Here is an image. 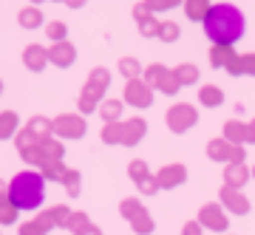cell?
<instances>
[{
	"label": "cell",
	"mask_w": 255,
	"mask_h": 235,
	"mask_svg": "<svg viewBox=\"0 0 255 235\" xmlns=\"http://www.w3.org/2000/svg\"><path fill=\"white\" fill-rule=\"evenodd\" d=\"M204 34L213 40V45H233L244 34V14L233 3H216L201 20Z\"/></svg>",
	"instance_id": "cell-1"
},
{
	"label": "cell",
	"mask_w": 255,
	"mask_h": 235,
	"mask_svg": "<svg viewBox=\"0 0 255 235\" xmlns=\"http://www.w3.org/2000/svg\"><path fill=\"white\" fill-rule=\"evenodd\" d=\"M6 199L14 204L17 210H37L46 199V179L43 173L23 170L9 181V196Z\"/></svg>",
	"instance_id": "cell-2"
},
{
	"label": "cell",
	"mask_w": 255,
	"mask_h": 235,
	"mask_svg": "<svg viewBox=\"0 0 255 235\" xmlns=\"http://www.w3.org/2000/svg\"><path fill=\"white\" fill-rule=\"evenodd\" d=\"M51 133L63 136V139H80L85 133V117L82 114H60L51 119Z\"/></svg>",
	"instance_id": "cell-3"
},
{
	"label": "cell",
	"mask_w": 255,
	"mask_h": 235,
	"mask_svg": "<svg viewBox=\"0 0 255 235\" xmlns=\"http://www.w3.org/2000/svg\"><path fill=\"white\" fill-rule=\"evenodd\" d=\"M122 100H125L128 105H133V108H147V105L153 102V88H150L142 77L128 80L125 82V91H122Z\"/></svg>",
	"instance_id": "cell-4"
},
{
	"label": "cell",
	"mask_w": 255,
	"mask_h": 235,
	"mask_svg": "<svg viewBox=\"0 0 255 235\" xmlns=\"http://www.w3.org/2000/svg\"><path fill=\"white\" fill-rule=\"evenodd\" d=\"M167 127L173 130V133H184L187 127L196 125V119H199V114H196V108L193 105H184V102H179V105H173V108L167 111Z\"/></svg>",
	"instance_id": "cell-5"
},
{
	"label": "cell",
	"mask_w": 255,
	"mask_h": 235,
	"mask_svg": "<svg viewBox=\"0 0 255 235\" xmlns=\"http://www.w3.org/2000/svg\"><path fill=\"white\" fill-rule=\"evenodd\" d=\"M108 85H111V74L105 71V68H94L82 91H85V94H91L94 100L102 102V94H105V88H108Z\"/></svg>",
	"instance_id": "cell-6"
},
{
	"label": "cell",
	"mask_w": 255,
	"mask_h": 235,
	"mask_svg": "<svg viewBox=\"0 0 255 235\" xmlns=\"http://www.w3.org/2000/svg\"><path fill=\"white\" fill-rule=\"evenodd\" d=\"M23 63H26L28 71H43L48 65V48L43 45H26V51H23Z\"/></svg>",
	"instance_id": "cell-7"
},
{
	"label": "cell",
	"mask_w": 255,
	"mask_h": 235,
	"mask_svg": "<svg viewBox=\"0 0 255 235\" xmlns=\"http://www.w3.org/2000/svg\"><path fill=\"white\" fill-rule=\"evenodd\" d=\"M145 130H147L145 119H139V117H133V119H125V122H122V145H125V147L136 145L139 139L145 136Z\"/></svg>",
	"instance_id": "cell-8"
},
{
	"label": "cell",
	"mask_w": 255,
	"mask_h": 235,
	"mask_svg": "<svg viewBox=\"0 0 255 235\" xmlns=\"http://www.w3.org/2000/svg\"><path fill=\"white\" fill-rule=\"evenodd\" d=\"M74 57H77V51H74L71 43H65V40H60V43H54L51 48H48V63L60 65V68H65V65L74 63Z\"/></svg>",
	"instance_id": "cell-9"
},
{
	"label": "cell",
	"mask_w": 255,
	"mask_h": 235,
	"mask_svg": "<svg viewBox=\"0 0 255 235\" xmlns=\"http://www.w3.org/2000/svg\"><path fill=\"white\" fill-rule=\"evenodd\" d=\"M156 181H159V190H170V187L184 181V167L182 164H167V167L156 173Z\"/></svg>",
	"instance_id": "cell-10"
},
{
	"label": "cell",
	"mask_w": 255,
	"mask_h": 235,
	"mask_svg": "<svg viewBox=\"0 0 255 235\" xmlns=\"http://www.w3.org/2000/svg\"><path fill=\"white\" fill-rule=\"evenodd\" d=\"M40 150H43V156H46V162H54V159H63V150L65 147L60 145V139H57L54 133H46V136H40Z\"/></svg>",
	"instance_id": "cell-11"
},
{
	"label": "cell",
	"mask_w": 255,
	"mask_h": 235,
	"mask_svg": "<svg viewBox=\"0 0 255 235\" xmlns=\"http://www.w3.org/2000/svg\"><path fill=\"white\" fill-rule=\"evenodd\" d=\"M227 71L230 74H253L255 77V54H244V57H233L227 63Z\"/></svg>",
	"instance_id": "cell-12"
},
{
	"label": "cell",
	"mask_w": 255,
	"mask_h": 235,
	"mask_svg": "<svg viewBox=\"0 0 255 235\" xmlns=\"http://www.w3.org/2000/svg\"><path fill=\"white\" fill-rule=\"evenodd\" d=\"M20 130V119L14 111H3L0 114V139H11Z\"/></svg>",
	"instance_id": "cell-13"
},
{
	"label": "cell",
	"mask_w": 255,
	"mask_h": 235,
	"mask_svg": "<svg viewBox=\"0 0 255 235\" xmlns=\"http://www.w3.org/2000/svg\"><path fill=\"white\" fill-rule=\"evenodd\" d=\"M201 224L213 227V230H224L227 227V218L221 216V210L216 204H207V207L201 210Z\"/></svg>",
	"instance_id": "cell-14"
},
{
	"label": "cell",
	"mask_w": 255,
	"mask_h": 235,
	"mask_svg": "<svg viewBox=\"0 0 255 235\" xmlns=\"http://www.w3.org/2000/svg\"><path fill=\"white\" fill-rule=\"evenodd\" d=\"M40 173H43V179H46V181H63L65 173H68V167L63 164V159H54V162L43 164V167H40Z\"/></svg>",
	"instance_id": "cell-15"
},
{
	"label": "cell",
	"mask_w": 255,
	"mask_h": 235,
	"mask_svg": "<svg viewBox=\"0 0 255 235\" xmlns=\"http://www.w3.org/2000/svg\"><path fill=\"white\" fill-rule=\"evenodd\" d=\"M100 114H102V122H119V117H122V100H102Z\"/></svg>",
	"instance_id": "cell-16"
},
{
	"label": "cell",
	"mask_w": 255,
	"mask_h": 235,
	"mask_svg": "<svg viewBox=\"0 0 255 235\" xmlns=\"http://www.w3.org/2000/svg\"><path fill=\"white\" fill-rule=\"evenodd\" d=\"M210 0H184V14L190 20H204V14L210 11Z\"/></svg>",
	"instance_id": "cell-17"
},
{
	"label": "cell",
	"mask_w": 255,
	"mask_h": 235,
	"mask_svg": "<svg viewBox=\"0 0 255 235\" xmlns=\"http://www.w3.org/2000/svg\"><path fill=\"white\" fill-rule=\"evenodd\" d=\"M17 23L23 28H37L40 23H43V11L37 9V6H28V9H20L17 14Z\"/></svg>",
	"instance_id": "cell-18"
},
{
	"label": "cell",
	"mask_w": 255,
	"mask_h": 235,
	"mask_svg": "<svg viewBox=\"0 0 255 235\" xmlns=\"http://www.w3.org/2000/svg\"><path fill=\"white\" fill-rule=\"evenodd\" d=\"M100 136L105 145H122V122H105Z\"/></svg>",
	"instance_id": "cell-19"
},
{
	"label": "cell",
	"mask_w": 255,
	"mask_h": 235,
	"mask_svg": "<svg viewBox=\"0 0 255 235\" xmlns=\"http://www.w3.org/2000/svg\"><path fill=\"white\" fill-rule=\"evenodd\" d=\"M173 77L179 80V85H193V82L199 80V68L190 65V63H182V65L173 68Z\"/></svg>",
	"instance_id": "cell-20"
},
{
	"label": "cell",
	"mask_w": 255,
	"mask_h": 235,
	"mask_svg": "<svg viewBox=\"0 0 255 235\" xmlns=\"http://www.w3.org/2000/svg\"><path fill=\"white\" fill-rule=\"evenodd\" d=\"M233 150H236V145H230L227 139H213L207 147V153L213 159H233Z\"/></svg>",
	"instance_id": "cell-21"
},
{
	"label": "cell",
	"mask_w": 255,
	"mask_h": 235,
	"mask_svg": "<svg viewBox=\"0 0 255 235\" xmlns=\"http://www.w3.org/2000/svg\"><path fill=\"white\" fill-rule=\"evenodd\" d=\"M199 100H201V105H207V108H216V105H221L224 94H221V88H216V85H204V88L199 91Z\"/></svg>",
	"instance_id": "cell-22"
},
{
	"label": "cell",
	"mask_w": 255,
	"mask_h": 235,
	"mask_svg": "<svg viewBox=\"0 0 255 235\" xmlns=\"http://www.w3.org/2000/svg\"><path fill=\"white\" fill-rule=\"evenodd\" d=\"M128 224H130V230H133L136 235H150L153 233V218L147 216V210H142V213H139L133 221H128Z\"/></svg>",
	"instance_id": "cell-23"
},
{
	"label": "cell",
	"mask_w": 255,
	"mask_h": 235,
	"mask_svg": "<svg viewBox=\"0 0 255 235\" xmlns=\"http://www.w3.org/2000/svg\"><path fill=\"white\" fill-rule=\"evenodd\" d=\"M233 45H213L210 48V63L213 65H227L230 60H233Z\"/></svg>",
	"instance_id": "cell-24"
},
{
	"label": "cell",
	"mask_w": 255,
	"mask_h": 235,
	"mask_svg": "<svg viewBox=\"0 0 255 235\" xmlns=\"http://www.w3.org/2000/svg\"><path fill=\"white\" fill-rule=\"evenodd\" d=\"M37 142H40V136L31 130V127H23V130H17L14 133V145H17V150H26V147H34Z\"/></svg>",
	"instance_id": "cell-25"
},
{
	"label": "cell",
	"mask_w": 255,
	"mask_h": 235,
	"mask_svg": "<svg viewBox=\"0 0 255 235\" xmlns=\"http://www.w3.org/2000/svg\"><path fill=\"white\" fill-rule=\"evenodd\" d=\"M142 210H145V207H142V201H139V199H125L122 204H119V216L125 218V221H133Z\"/></svg>",
	"instance_id": "cell-26"
},
{
	"label": "cell",
	"mask_w": 255,
	"mask_h": 235,
	"mask_svg": "<svg viewBox=\"0 0 255 235\" xmlns=\"http://www.w3.org/2000/svg\"><path fill=\"white\" fill-rule=\"evenodd\" d=\"M119 71L125 74L128 80H136V77H142V65H139V60H133V57H122V60H119Z\"/></svg>",
	"instance_id": "cell-27"
},
{
	"label": "cell",
	"mask_w": 255,
	"mask_h": 235,
	"mask_svg": "<svg viewBox=\"0 0 255 235\" xmlns=\"http://www.w3.org/2000/svg\"><path fill=\"white\" fill-rule=\"evenodd\" d=\"M20 156H23V162H26V164H31V167H43V164H46V156H43L40 145L26 147V150H20Z\"/></svg>",
	"instance_id": "cell-28"
},
{
	"label": "cell",
	"mask_w": 255,
	"mask_h": 235,
	"mask_svg": "<svg viewBox=\"0 0 255 235\" xmlns=\"http://www.w3.org/2000/svg\"><path fill=\"white\" fill-rule=\"evenodd\" d=\"M179 88H182V85H179V80L173 77V71H164L162 77H159V82H156V91H162V94H176Z\"/></svg>",
	"instance_id": "cell-29"
},
{
	"label": "cell",
	"mask_w": 255,
	"mask_h": 235,
	"mask_svg": "<svg viewBox=\"0 0 255 235\" xmlns=\"http://www.w3.org/2000/svg\"><path fill=\"white\" fill-rule=\"evenodd\" d=\"M17 213L20 210L9 199H0V224H14L17 221Z\"/></svg>",
	"instance_id": "cell-30"
},
{
	"label": "cell",
	"mask_w": 255,
	"mask_h": 235,
	"mask_svg": "<svg viewBox=\"0 0 255 235\" xmlns=\"http://www.w3.org/2000/svg\"><path fill=\"white\" fill-rule=\"evenodd\" d=\"M63 187L68 196H80V187H82V176L77 170H68L65 173V179H63Z\"/></svg>",
	"instance_id": "cell-31"
},
{
	"label": "cell",
	"mask_w": 255,
	"mask_h": 235,
	"mask_svg": "<svg viewBox=\"0 0 255 235\" xmlns=\"http://www.w3.org/2000/svg\"><path fill=\"white\" fill-rule=\"evenodd\" d=\"M136 23H139V31H142L145 37H156V34H159V26H162V23H159L150 11H147L142 20H136Z\"/></svg>",
	"instance_id": "cell-32"
},
{
	"label": "cell",
	"mask_w": 255,
	"mask_h": 235,
	"mask_svg": "<svg viewBox=\"0 0 255 235\" xmlns=\"http://www.w3.org/2000/svg\"><path fill=\"white\" fill-rule=\"evenodd\" d=\"M224 133H227V139L230 142H244L247 139V125H241V122H227V130H224Z\"/></svg>",
	"instance_id": "cell-33"
},
{
	"label": "cell",
	"mask_w": 255,
	"mask_h": 235,
	"mask_svg": "<svg viewBox=\"0 0 255 235\" xmlns=\"http://www.w3.org/2000/svg\"><path fill=\"white\" fill-rule=\"evenodd\" d=\"M77 105H80V114H82V117H85V114H94V111H100V100H94L91 94H85V91L80 94Z\"/></svg>",
	"instance_id": "cell-34"
},
{
	"label": "cell",
	"mask_w": 255,
	"mask_h": 235,
	"mask_svg": "<svg viewBox=\"0 0 255 235\" xmlns=\"http://www.w3.org/2000/svg\"><path fill=\"white\" fill-rule=\"evenodd\" d=\"M128 173H130V179L136 181H142V179H147V176H150V173H147V164L142 162V159H133V162L128 164Z\"/></svg>",
	"instance_id": "cell-35"
},
{
	"label": "cell",
	"mask_w": 255,
	"mask_h": 235,
	"mask_svg": "<svg viewBox=\"0 0 255 235\" xmlns=\"http://www.w3.org/2000/svg\"><path fill=\"white\" fill-rule=\"evenodd\" d=\"M221 199H224V204H227V207H233V210H238V213H247V201L241 199V196H236V193L230 190H224L221 193Z\"/></svg>",
	"instance_id": "cell-36"
},
{
	"label": "cell",
	"mask_w": 255,
	"mask_h": 235,
	"mask_svg": "<svg viewBox=\"0 0 255 235\" xmlns=\"http://www.w3.org/2000/svg\"><path fill=\"white\" fill-rule=\"evenodd\" d=\"M34 224L43 230V233H48L51 227H57V221H54V213H51V207L48 210H43V213H37L34 216Z\"/></svg>",
	"instance_id": "cell-37"
},
{
	"label": "cell",
	"mask_w": 255,
	"mask_h": 235,
	"mask_svg": "<svg viewBox=\"0 0 255 235\" xmlns=\"http://www.w3.org/2000/svg\"><path fill=\"white\" fill-rule=\"evenodd\" d=\"M26 127H31L37 136H46V133H51V119H46V117H31V122H28Z\"/></svg>",
	"instance_id": "cell-38"
},
{
	"label": "cell",
	"mask_w": 255,
	"mask_h": 235,
	"mask_svg": "<svg viewBox=\"0 0 255 235\" xmlns=\"http://www.w3.org/2000/svg\"><path fill=\"white\" fill-rule=\"evenodd\" d=\"M88 224H91V221H88V216H85V213H74V210H71V218H68L65 230H71V233L77 235L82 227H88Z\"/></svg>",
	"instance_id": "cell-39"
},
{
	"label": "cell",
	"mask_w": 255,
	"mask_h": 235,
	"mask_svg": "<svg viewBox=\"0 0 255 235\" xmlns=\"http://www.w3.org/2000/svg\"><path fill=\"white\" fill-rule=\"evenodd\" d=\"M46 34L51 37L54 43L65 40V23H63V20H51V23H46Z\"/></svg>",
	"instance_id": "cell-40"
},
{
	"label": "cell",
	"mask_w": 255,
	"mask_h": 235,
	"mask_svg": "<svg viewBox=\"0 0 255 235\" xmlns=\"http://www.w3.org/2000/svg\"><path fill=\"white\" fill-rule=\"evenodd\" d=\"M156 37H159V40H164V43H173L176 37H179V26H176L173 20H170V23H162Z\"/></svg>",
	"instance_id": "cell-41"
},
{
	"label": "cell",
	"mask_w": 255,
	"mask_h": 235,
	"mask_svg": "<svg viewBox=\"0 0 255 235\" xmlns=\"http://www.w3.org/2000/svg\"><path fill=\"white\" fill-rule=\"evenodd\" d=\"M164 71H167V68H164V65H159V63H156V65H147V71L142 74V80H145L150 88H156V82H159V77H162Z\"/></svg>",
	"instance_id": "cell-42"
},
{
	"label": "cell",
	"mask_w": 255,
	"mask_h": 235,
	"mask_svg": "<svg viewBox=\"0 0 255 235\" xmlns=\"http://www.w3.org/2000/svg\"><path fill=\"white\" fill-rule=\"evenodd\" d=\"M244 179H247V170L241 167V162H233L227 167V181H230V184H241Z\"/></svg>",
	"instance_id": "cell-43"
},
{
	"label": "cell",
	"mask_w": 255,
	"mask_h": 235,
	"mask_svg": "<svg viewBox=\"0 0 255 235\" xmlns=\"http://www.w3.org/2000/svg\"><path fill=\"white\" fill-rule=\"evenodd\" d=\"M179 3H184V0H145L147 11H164V9H173V6H179Z\"/></svg>",
	"instance_id": "cell-44"
},
{
	"label": "cell",
	"mask_w": 255,
	"mask_h": 235,
	"mask_svg": "<svg viewBox=\"0 0 255 235\" xmlns=\"http://www.w3.org/2000/svg\"><path fill=\"white\" fill-rule=\"evenodd\" d=\"M51 213H54L57 227H65V224H68V218H71V210L65 207V204H57V207H51Z\"/></svg>",
	"instance_id": "cell-45"
},
{
	"label": "cell",
	"mask_w": 255,
	"mask_h": 235,
	"mask_svg": "<svg viewBox=\"0 0 255 235\" xmlns=\"http://www.w3.org/2000/svg\"><path fill=\"white\" fill-rule=\"evenodd\" d=\"M136 187H139L142 193H147V196H153V193L159 190V181H156V176H147V179H142V181H139Z\"/></svg>",
	"instance_id": "cell-46"
},
{
	"label": "cell",
	"mask_w": 255,
	"mask_h": 235,
	"mask_svg": "<svg viewBox=\"0 0 255 235\" xmlns=\"http://www.w3.org/2000/svg\"><path fill=\"white\" fill-rule=\"evenodd\" d=\"M20 235H46L34 221H26V224H20Z\"/></svg>",
	"instance_id": "cell-47"
},
{
	"label": "cell",
	"mask_w": 255,
	"mask_h": 235,
	"mask_svg": "<svg viewBox=\"0 0 255 235\" xmlns=\"http://www.w3.org/2000/svg\"><path fill=\"white\" fill-rule=\"evenodd\" d=\"M77 235H102V230H100V227H94V224H88V227H82Z\"/></svg>",
	"instance_id": "cell-48"
},
{
	"label": "cell",
	"mask_w": 255,
	"mask_h": 235,
	"mask_svg": "<svg viewBox=\"0 0 255 235\" xmlns=\"http://www.w3.org/2000/svg\"><path fill=\"white\" fill-rule=\"evenodd\" d=\"M184 235H201V227L190 221V224H184Z\"/></svg>",
	"instance_id": "cell-49"
},
{
	"label": "cell",
	"mask_w": 255,
	"mask_h": 235,
	"mask_svg": "<svg viewBox=\"0 0 255 235\" xmlns=\"http://www.w3.org/2000/svg\"><path fill=\"white\" fill-rule=\"evenodd\" d=\"M6 196H9V181L0 179V199H6Z\"/></svg>",
	"instance_id": "cell-50"
},
{
	"label": "cell",
	"mask_w": 255,
	"mask_h": 235,
	"mask_svg": "<svg viewBox=\"0 0 255 235\" xmlns=\"http://www.w3.org/2000/svg\"><path fill=\"white\" fill-rule=\"evenodd\" d=\"M65 3H68L71 9H80V6H82V3H85V0H65Z\"/></svg>",
	"instance_id": "cell-51"
},
{
	"label": "cell",
	"mask_w": 255,
	"mask_h": 235,
	"mask_svg": "<svg viewBox=\"0 0 255 235\" xmlns=\"http://www.w3.org/2000/svg\"><path fill=\"white\" fill-rule=\"evenodd\" d=\"M247 139H253V142H255V122H253L250 127H247Z\"/></svg>",
	"instance_id": "cell-52"
},
{
	"label": "cell",
	"mask_w": 255,
	"mask_h": 235,
	"mask_svg": "<svg viewBox=\"0 0 255 235\" xmlns=\"http://www.w3.org/2000/svg\"><path fill=\"white\" fill-rule=\"evenodd\" d=\"M28 3H31V6H37V3H43V0H28Z\"/></svg>",
	"instance_id": "cell-53"
},
{
	"label": "cell",
	"mask_w": 255,
	"mask_h": 235,
	"mask_svg": "<svg viewBox=\"0 0 255 235\" xmlns=\"http://www.w3.org/2000/svg\"><path fill=\"white\" fill-rule=\"evenodd\" d=\"M0 94H3V82H0Z\"/></svg>",
	"instance_id": "cell-54"
}]
</instances>
